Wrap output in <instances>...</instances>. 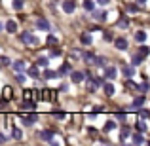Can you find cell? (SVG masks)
Returning <instances> with one entry per match:
<instances>
[{
    "mask_svg": "<svg viewBox=\"0 0 150 146\" xmlns=\"http://www.w3.org/2000/svg\"><path fill=\"white\" fill-rule=\"evenodd\" d=\"M21 42L27 44V46H30V48H33V46H38V38L34 36L30 30H23L21 32Z\"/></svg>",
    "mask_w": 150,
    "mask_h": 146,
    "instance_id": "obj_1",
    "label": "cell"
},
{
    "mask_svg": "<svg viewBox=\"0 0 150 146\" xmlns=\"http://www.w3.org/2000/svg\"><path fill=\"white\" fill-rule=\"evenodd\" d=\"M34 25H36V29H38V30H46V32H48V30L51 29L50 21H48V19H44V17L36 19V23H34Z\"/></svg>",
    "mask_w": 150,
    "mask_h": 146,
    "instance_id": "obj_2",
    "label": "cell"
},
{
    "mask_svg": "<svg viewBox=\"0 0 150 146\" xmlns=\"http://www.w3.org/2000/svg\"><path fill=\"white\" fill-rule=\"evenodd\" d=\"M38 137H40V140H44V142H53V131H50V129L40 131V133H38Z\"/></svg>",
    "mask_w": 150,
    "mask_h": 146,
    "instance_id": "obj_3",
    "label": "cell"
},
{
    "mask_svg": "<svg viewBox=\"0 0 150 146\" xmlns=\"http://www.w3.org/2000/svg\"><path fill=\"white\" fill-rule=\"evenodd\" d=\"M116 74H118L116 66H105V78H106V80H114Z\"/></svg>",
    "mask_w": 150,
    "mask_h": 146,
    "instance_id": "obj_4",
    "label": "cell"
},
{
    "mask_svg": "<svg viewBox=\"0 0 150 146\" xmlns=\"http://www.w3.org/2000/svg\"><path fill=\"white\" fill-rule=\"evenodd\" d=\"M74 8H76L74 0H63V11H67V13H72Z\"/></svg>",
    "mask_w": 150,
    "mask_h": 146,
    "instance_id": "obj_5",
    "label": "cell"
},
{
    "mask_svg": "<svg viewBox=\"0 0 150 146\" xmlns=\"http://www.w3.org/2000/svg\"><path fill=\"white\" fill-rule=\"evenodd\" d=\"M84 78H86V74L80 72V70H74V72H70V80H72L74 84H80Z\"/></svg>",
    "mask_w": 150,
    "mask_h": 146,
    "instance_id": "obj_6",
    "label": "cell"
},
{
    "mask_svg": "<svg viewBox=\"0 0 150 146\" xmlns=\"http://www.w3.org/2000/svg\"><path fill=\"white\" fill-rule=\"evenodd\" d=\"M144 101H146V99H144V93H141V95L139 97H135V99H133V108H137V110H139V108H143V104H144Z\"/></svg>",
    "mask_w": 150,
    "mask_h": 146,
    "instance_id": "obj_7",
    "label": "cell"
},
{
    "mask_svg": "<svg viewBox=\"0 0 150 146\" xmlns=\"http://www.w3.org/2000/svg\"><path fill=\"white\" fill-rule=\"evenodd\" d=\"M53 97H55L53 89H42V91H40V99H42V101H51Z\"/></svg>",
    "mask_w": 150,
    "mask_h": 146,
    "instance_id": "obj_8",
    "label": "cell"
},
{
    "mask_svg": "<svg viewBox=\"0 0 150 146\" xmlns=\"http://www.w3.org/2000/svg\"><path fill=\"white\" fill-rule=\"evenodd\" d=\"M114 46H116V49H127V40L125 38H114Z\"/></svg>",
    "mask_w": 150,
    "mask_h": 146,
    "instance_id": "obj_9",
    "label": "cell"
},
{
    "mask_svg": "<svg viewBox=\"0 0 150 146\" xmlns=\"http://www.w3.org/2000/svg\"><path fill=\"white\" fill-rule=\"evenodd\" d=\"M21 120H23V123H25V125H29V127H30L38 118H36V114H29V116H21Z\"/></svg>",
    "mask_w": 150,
    "mask_h": 146,
    "instance_id": "obj_10",
    "label": "cell"
},
{
    "mask_svg": "<svg viewBox=\"0 0 150 146\" xmlns=\"http://www.w3.org/2000/svg\"><path fill=\"white\" fill-rule=\"evenodd\" d=\"M122 72H124V76H125V78H131L133 74H135V66H133V65H124Z\"/></svg>",
    "mask_w": 150,
    "mask_h": 146,
    "instance_id": "obj_11",
    "label": "cell"
},
{
    "mask_svg": "<svg viewBox=\"0 0 150 146\" xmlns=\"http://www.w3.org/2000/svg\"><path fill=\"white\" fill-rule=\"evenodd\" d=\"M11 68H13L15 74L23 72V70H25V63H23V61H13V63H11Z\"/></svg>",
    "mask_w": 150,
    "mask_h": 146,
    "instance_id": "obj_12",
    "label": "cell"
},
{
    "mask_svg": "<svg viewBox=\"0 0 150 146\" xmlns=\"http://www.w3.org/2000/svg\"><path fill=\"white\" fill-rule=\"evenodd\" d=\"M103 91H105L108 97H112L114 93H116V89H114V85L110 84V82H106V84H103Z\"/></svg>",
    "mask_w": 150,
    "mask_h": 146,
    "instance_id": "obj_13",
    "label": "cell"
},
{
    "mask_svg": "<svg viewBox=\"0 0 150 146\" xmlns=\"http://www.w3.org/2000/svg\"><path fill=\"white\" fill-rule=\"evenodd\" d=\"M133 144H144V137H143V131H137L135 135L131 137Z\"/></svg>",
    "mask_w": 150,
    "mask_h": 146,
    "instance_id": "obj_14",
    "label": "cell"
},
{
    "mask_svg": "<svg viewBox=\"0 0 150 146\" xmlns=\"http://www.w3.org/2000/svg\"><path fill=\"white\" fill-rule=\"evenodd\" d=\"M42 78H46V80H53V78H59V72L46 68V70H44V74H42Z\"/></svg>",
    "mask_w": 150,
    "mask_h": 146,
    "instance_id": "obj_15",
    "label": "cell"
},
{
    "mask_svg": "<svg viewBox=\"0 0 150 146\" xmlns=\"http://www.w3.org/2000/svg\"><path fill=\"white\" fill-rule=\"evenodd\" d=\"M143 61H144V57H143V55L139 53V51H137V53L133 55V59H131V65H133V66H139V65H141Z\"/></svg>",
    "mask_w": 150,
    "mask_h": 146,
    "instance_id": "obj_16",
    "label": "cell"
},
{
    "mask_svg": "<svg viewBox=\"0 0 150 146\" xmlns=\"http://www.w3.org/2000/svg\"><path fill=\"white\" fill-rule=\"evenodd\" d=\"M57 72H59V76H65V74H69V72H70V65H69V63H63V65L59 66Z\"/></svg>",
    "mask_w": 150,
    "mask_h": 146,
    "instance_id": "obj_17",
    "label": "cell"
},
{
    "mask_svg": "<svg viewBox=\"0 0 150 146\" xmlns=\"http://www.w3.org/2000/svg\"><path fill=\"white\" fill-rule=\"evenodd\" d=\"M6 30H8V32H11V34H13V32H17V23L10 19V21L6 23Z\"/></svg>",
    "mask_w": 150,
    "mask_h": 146,
    "instance_id": "obj_18",
    "label": "cell"
},
{
    "mask_svg": "<svg viewBox=\"0 0 150 146\" xmlns=\"http://www.w3.org/2000/svg\"><path fill=\"white\" fill-rule=\"evenodd\" d=\"M129 133H131L129 125H124V127H122V135H120V142H124V140L127 139V137H129Z\"/></svg>",
    "mask_w": 150,
    "mask_h": 146,
    "instance_id": "obj_19",
    "label": "cell"
},
{
    "mask_svg": "<svg viewBox=\"0 0 150 146\" xmlns=\"http://www.w3.org/2000/svg\"><path fill=\"white\" fill-rule=\"evenodd\" d=\"M11 139H15V140L23 139V131L19 127H13V129H11Z\"/></svg>",
    "mask_w": 150,
    "mask_h": 146,
    "instance_id": "obj_20",
    "label": "cell"
},
{
    "mask_svg": "<svg viewBox=\"0 0 150 146\" xmlns=\"http://www.w3.org/2000/svg\"><path fill=\"white\" fill-rule=\"evenodd\" d=\"M80 42H82L84 46H89V44H91V34H89V32H84V34L80 36Z\"/></svg>",
    "mask_w": 150,
    "mask_h": 146,
    "instance_id": "obj_21",
    "label": "cell"
},
{
    "mask_svg": "<svg viewBox=\"0 0 150 146\" xmlns=\"http://www.w3.org/2000/svg\"><path fill=\"white\" fill-rule=\"evenodd\" d=\"M93 17H95L97 21H105L106 13H105V11H101V10H93Z\"/></svg>",
    "mask_w": 150,
    "mask_h": 146,
    "instance_id": "obj_22",
    "label": "cell"
},
{
    "mask_svg": "<svg viewBox=\"0 0 150 146\" xmlns=\"http://www.w3.org/2000/svg\"><path fill=\"white\" fill-rule=\"evenodd\" d=\"M116 25L120 27V29H127V27H129V19H127V17H120Z\"/></svg>",
    "mask_w": 150,
    "mask_h": 146,
    "instance_id": "obj_23",
    "label": "cell"
},
{
    "mask_svg": "<svg viewBox=\"0 0 150 146\" xmlns=\"http://www.w3.org/2000/svg\"><path fill=\"white\" fill-rule=\"evenodd\" d=\"M36 89H25V93H23V97H25V101H30V99H33L34 95H36Z\"/></svg>",
    "mask_w": 150,
    "mask_h": 146,
    "instance_id": "obj_24",
    "label": "cell"
},
{
    "mask_svg": "<svg viewBox=\"0 0 150 146\" xmlns=\"http://www.w3.org/2000/svg\"><path fill=\"white\" fill-rule=\"evenodd\" d=\"M80 55H82V59H84L86 63H93V59H95V55L89 53V51H84V53H80Z\"/></svg>",
    "mask_w": 150,
    "mask_h": 146,
    "instance_id": "obj_25",
    "label": "cell"
},
{
    "mask_svg": "<svg viewBox=\"0 0 150 146\" xmlns=\"http://www.w3.org/2000/svg\"><path fill=\"white\" fill-rule=\"evenodd\" d=\"M135 129H137V131H146V123H144V121H143V118H141V120H137V123H135Z\"/></svg>",
    "mask_w": 150,
    "mask_h": 146,
    "instance_id": "obj_26",
    "label": "cell"
},
{
    "mask_svg": "<svg viewBox=\"0 0 150 146\" xmlns=\"http://www.w3.org/2000/svg\"><path fill=\"white\" fill-rule=\"evenodd\" d=\"M135 40L139 42V44H143V42L146 40V32H144V30H139V32L135 34Z\"/></svg>",
    "mask_w": 150,
    "mask_h": 146,
    "instance_id": "obj_27",
    "label": "cell"
},
{
    "mask_svg": "<svg viewBox=\"0 0 150 146\" xmlns=\"http://www.w3.org/2000/svg\"><path fill=\"white\" fill-rule=\"evenodd\" d=\"M103 129H105L106 133L114 131V129H116V121H106V123H105V127H103Z\"/></svg>",
    "mask_w": 150,
    "mask_h": 146,
    "instance_id": "obj_28",
    "label": "cell"
},
{
    "mask_svg": "<svg viewBox=\"0 0 150 146\" xmlns=\"http://www.w3.org/2000/svg\"><path fill=\"white\" fill-rule=\"evenodd\" d=\"M84 8L88 11H93L95 10V2H93V0H84Z\"/></svg>",
    "mask_w": 150,
    "mask_h": 146,
    "instance_id": "obj_29",
    "label": "cell"
},
{
    "mask_svg": "<svg viewBox=\"0 0 150 146\" xmlns=\"http://www.w3.org/2000/svg\"><path fill=\"white\" fill-rule=\"evenodd\" d=\"M148 87H150V84H148V82H143V84H139L137 91H139V93H146V91H148Z\"/></svg>",
    "mask_w": 150,
    "mask_h": 146,
    "instance_id": "obj_30",
    "label": "cell"
},
{
    "mask_svg": "<svg viewBox=\"0 0 150 146\" xmlns=\"http://www.w3.org/2000/svg\"><path fill=\"white\" fill-rule=\"evenodd\" d=\"M10 65H11L10 57H6V55H2V57H0V66H10Z\"/></svg>",
    "mask_w": 150,
    "mask_h": 146,
    "instance_id": "obj_31",
    "label": "cell"
},
{
    "mask_svg": "<svg viewBox=\"0 0 150 146\" xmlns=\"http://www.w3.org/2000/svg\"><path fill=\"white\" fill-rule=\"evenodd\" d=\"M46 44H50V46H57V38H55L53 34H48V38H46Z\"/></svg>",
    "mask_w": 150,
    "mask_h": 146,
    "instance_id": "obj_32",
    "label": "cell"
},
{
    "mask_svg": "<svg viewBox=\"0 0 150 146\" xmlns=\"http://www.w3.org/2000/svg\"><path fill=\"white\" fill-rule=\"evenodd\" d=\"M29 76H33V78H40V72H38L36 66H30V68H29Z\"/></svg>",
    "mask_w": 150,
    "mask_h": 146,
    "instance_id": "obj_33",
    "label": "cell"
},
{
    "mask_svg": "<svg viewBox=\"0 0 150 146\" xmlns=\"http://www.w3.org/2000/svg\"><path fill=\"white\" fill-rule=\"evenodd\" d=\"M139 53L143 55V57H146V55L150 53V48L148 46H139Z\"/></svg>",
    "mask_w": 150,
    "mask_h": 146,
    "instance_id": "obj_34",
    "label": "cell"
},
{
    "mask_svg": "<svg viewBox=\"0 0 150 146\" xmlns=\"http://www.w3.org/2000/svg\"><path fill=\"white\" fill-rule=\"evenodd\" d=\"M48 63H50L48 57H40V59L36 61V65H38V66H48Z\"/></svg>",
    "mask_w": 150,
    "mask_h": 146,
    "instance_id": "obj_35",
    "label": "cell"
},
{
    "mask_svg": "<svg viewBox=\"0 0 150 146\" xmlns=\"http://www.w3.org/2000/svg\"><path fill=\"white\" fill-rule=\"evenodd\" d=\"M10 99H11V87L6 85V87H4V101H10Z\"/></svg>",
    "mask_w": 150,
    "mask_h": 146,
    "instance_id": "obj_36",
    "label": "cell"
},
{
    "mask_svg": "<svg viewBox=\"0 0 150 146\" xmlns=\"http://www.w3.org/2000/svg\"><path fill=\"white\" fill-rule=\"evenodd\" d=\"M93 65H95V66H105V59H103V57H95V59H93Z\"/></svg>",
    "mask_w": 150,
    "mask_h": 146,
    "instance_id": "obj_37",
    "label": "cell"
},
{
    "mask_svg": "<svg viewBox=\"0 0 150 146\" xmlns=\"http://www.w3.org/2000/svg\"><path fill=\"white\" fill-rule=\"evenodd\" d=\"M103 38H105L106 42H110V40H114V36H112V32H110V30H105V32H103Z\"/></svg>",
    "mask_w": 150,
    "mask_h": 146,
    "instance_id": "obj_38",
    "label": "cell"
},
{
    "mask_svg": "<svg viewBox=\"0 0 150 146\" xmlns=\"http://www.w3.org/2000/svg\"><path fill=\"white\" fill-rule=\"evenodd\" d=\"M34 106H36V104H34L33 99H30V101H25V102H23V108H34Z\"/></svg>",
    "mask_w": 150,
    "mask_h": 146,
    "instance_id": "obj_39",
    "label": "cell"
},
{
    "mask_svg": "<svg viewBox=\"0 0 150 146\" xmlns=\"http://www.w3.org/2000/svg\"><path fill=\"white\" fill-rule=\"evenodd\" d=\"M11 6H13V10H21V8H23V0H13Z\"/></svg>",
    "mask_w": 150,
    "mask_h": 146,
    "instance_id": "obj_40",
    "label": "cell"
},
{
    "mask_svg": "<svg viewBox=\"0 0 150 146\" xmlns=\"http://www.w3.org/2000/svg\"><path fill=\"white\" fill-rule=\"evenodd\" d=\"M116 118H118L120 121H125V118H127V114H125V112H118V114H116Z\"/></svg>",
    "mask_w": 150,
    "mask_h": 146,
    "instance_id": "obj_41",
    "label": "cell"
},
{
    "mask_svg": "<svg viewBox=\"0 0 150 146\" xmlns=\"http://www.w3.org/2000/svg\"><path fill=\"white\" fill-rule=\"evenodd\" d=\"M15 80H17L19 84H23V82H25V76H23L21 72H17V74H15Z\"/></svg>",
    "mask_w": 150,
    "mask_h": 146,
    "instance_id": "obj_42",
    "label": "cell"
},
{
    "mask_svg": "<svg viewBox=\"0 0 150 146\" xmlns=\"http://www.w3.org/2000/svg\"><path fill=\"white\" fill-rule=\"evenodd\" d=\"M139 116H141V118L144 120V118H148V112H146L144 108H139Z\"/></svg>",
    "mask_w": 150,
    "mask_h": 146,
    "instance_id": "obj_43",
    "label": "cell"
},
{
    "mask_svg": "<svg viewBox=\"0 0 150 146\" xmlns=\"http://www.w3.org/2000/svg\"><path fill=\"white\" fill-rule=\"evenodd\" d=\"M6 140H8V137H6V135H4V133H2V131H0V144H4V142H6Z\"/></svg>",
    "mask_w": 150,
    "mask_h": 146,
    "instance_id": "obj_44",
    "label": "cell"
},
{
    "mask_svg": "<svg viewBox=\"0 0 150 146\" xmlns=\"http://www.w3.org/2000/svg\"><path fill=\"white\" fill-rule=\"evenodd\" d=\"M67 89H69V84H61L59 85V91H67Z\"/></svg>",
    "mask_w": 150,
    "mask_h": 146,
    "instance_id": "obj_45",
    "label": "cell"
},
{
    "mask_svg": "<svg viewBox=\"0 0 150 146\" xmlns=\"http://www.w3.org/2000/svg\"><path fill=\"white\" fill-rule=\"evenodd\" d=\"M108 2H110V0H97V4H101V6H106Z\"/></svg>",
    "mask_w": 150,
    "mask_h": 146,
    "instance_id": "obj_46",
    "label": "cell"
},
{
    "mask_svg": "<svg viewBox=\"0 0 150 146\" xmlns=\"http://www.w3.org/2000/svg\"><path fill=\"white\" fill-rule=\"evenodd\" d=\"M129 11H137V6H135V4H129Z\"/></svg>",
    "mask_w": 150,
    "mask_h": 146,
    "instance_id": "obj_47",
    "label": "cell"
},
{
    "mask_svg": "<svg viewBox=\"0 0 150 146\" xmlns=\"http://www.w3.org/2000/svg\"><path fill=\"white\" fill-rule=\"evenodd\" d=\"M65 116H67L65 112H57V118H59V120H63V118H65Z\"/></svg>",
    "mask_w": 150,
    "mask_h": 146,
    "instance_id": "obj_48",
    "label": "cell"
},
{
    "mask_svg": "<svg viewBox=\"0 0 150 146\" xmlns=\"http://www.w3.org/2000/svg\"><path fill=\"white\" fill-rule=\"evenodd\" d=\"M137 4H139V6H144V4H146V0H135Z\"/></svg>",
    "mask_w": 150,
    "mask_h": 146,
    "instance_id": "obj_49",
    "label": "cell"
},
{
    "mask_svg": "<svg viewBox=\"0 0 150 146\" xmlns=\"http://www.w3.org/2000/svg\"><path fill=\"white\" fill-rule=\"evenodd\" d=\"M0 30H2V23H0Z\"/></svg>",
    "mask_w": 150,
    "mask_h": 146,
    "instance_id": "obj_50",
    "label": "cell"
}]
</instances>
